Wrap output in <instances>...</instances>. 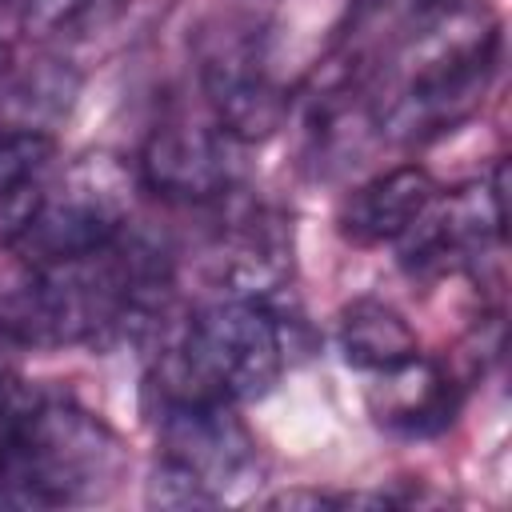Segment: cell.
<instances>
[{"label":"cell","mask_w":512,"mask_h":512,"mask_svg":"<svg viewBox=\"0 0 512 512\" xmlns=\"http://www.w3.org/2000/svg\"><path fill=\"white\" fill-rule=\"evenodd\" d=\"M172 260L128 228L64 264L24 268L0 284V336L28 348L116 344L148 332L168 304Z\"/></svg>","instance_id":"obj_1"},{"label":"cell","mask_w":512,"mask_h":512,"mask_svg":"<svg viewBox=\"0 0 512 512\" xmlns=\"http://www.w3.org/2000/svg\"><path fill=\"white\" fill-rule=\"evenodd\" d=\"M500 68V20L464 0L432 16L384 56L380 88L368 84L376 136L424 144L464 124Z\"/></svg>","instance_id":"obj_2"},{"label":"cell","mask_w":512,"mask_h":512,"mask_svg":"<svg viewBox=\"0 0 512 512\" xmlns=\"http://www.w3.org/2000/svg\"><path fill=\"white\" fill-rule=\"evenodd\" d=\"M124 468L128 452L96 412L28 388L0 432V508L96 504Z\"/></svg>","instance_id":"obj_3"},{"label":"cell","mask_w":512,"mask_h":512,"mask_svg":"<svg viewBox=\"0 0 512 512\" xmlns=\"http://www.w3.org/2000/svg\"><path fill=\"white\" fill-rule=\"evenodd\" d=\"M284 356L280 316L268 304L216 296L176 328L148 376V392L248 404L272 392Z\"/></svg>","instance_id":"obj_4"},{"label":"cell","mask_w":512,"mask_h":512,"mask_svg":"<svg viewBox=\"0 0 512 512\" xmlns=\"http://www.w3.org/2000/svg\"><path fill=\"white\" fill-rule=\"evenodd\" d=\"M128 212L132 172L108 152H88L64 172H52L44 200L12 244V252L24 268L80 260L112 244L128 228Z\"/></svg>","instance_id":"obj_5"},{"label":"cell","mask_w":512,"mask_h":512,"mask_svg":"<svg viewBox=\"0 0 512 512\" xmlns=\"http://www.w3.org/2000/svg\"><path fill=\"white\" fill-rule=\"evenodd\" d=\"M200 84L212 120L236 144H256L288 120L292 96L280 88L268 64L264 24L228 20L220 32H212L200 52Z\"/></svg>","instance_id":"obj_6"},{"label":"cell","mask_w":512,"mask_h":512,"mask_svg":"<svg viewBox=\"0 0 512 512\" xmlns=\"http://www.w3.org/2000/svg\"><path fill=\"white\" fill-rule=\"evenodd\" d=\"M508 164L500 160L488 180L464 184L452 192H436V200L420 212V220L396 240L404 268L420 276L440 272H480V264L504 244L508 224Z\"/></svg>","instance_id":"obj_7"},{"label":"cell","mask_w":512,"mask_h":512,"mask_svg":"<svg viewBox=\"0 0 512 512\" xmlns=\"http://www.w3.org/2000/svg\"><path fill=\"white\" fill-rule=\"evenodd\" d=\"M152 396V424L160 440V460L184 468L216 500L256 472V440L236 416V404L204 396Z\"/></svg>","instance_id":"obj_8"},{"label":"cell","mask_w":512,"mask_h":512,"mask_svg":"<svg viewBox=\"0 0 512 512\" xmlns=\"http://www.w3.org/2000/svg\"><path fill=\"white\" fill-rule=\"evenodd\" d=\"M236 140L212 120H164L140 148V180L168 204L204 208L236 184Z\"/></svg>","instance_id":"obj_9"},{"label":"cell","mask_w":512,"mask_h":512,"mask_svg":"<svg viewBox=\"0 0 512 512\" xmlns=\"http://www.w3.org/2000/svg\"><path fill=\"white\" fill-rule=\"evenodd\" d=\"M368 412L392 436H408V440L440 436L456 424L460 380L440 360L416 352L384 372H372Z\"/></svg>","instance_id":"obj_10"},{"label":"cell","mask_w":512,"mask_h":512,"mask_svg":"<svg viewBox=\"0 0 512 512\" xmlns=\"http://www.w3.org/2000/svg\"><path fill=\"white\" fill-rule=\"evenodd\" d=\"M436 192H440V184L432 180L428 168H420V164L388 168L344 196V204L336 212V228L356 248L396 244L420 220V212L436 200Z\"/></svg>","instance_id":"obj_11"},{"label":"cell","mask_w":512,"mask_h":512,"mask_svg":"<svg viewBox=\"0 0 512 512\" xmlns=\"http://www.w3.org/2000/svg\"><path fill=\"white\" fill-rule=\"evenodd\" d=\"M56 172V140L44 128L0 132V252L20 240Z\"/></svg>","instance_id":"obj_12"},{"label":"cell","mask_w":512,"mask_h":512,"mask_svg":"<svg viewBox=\"0 0 512 512\" xmlns=\"http://www.w3.org/2000/svg\"><path fill=\"white\" fill-rule=\"evenodd\" d=\"M336 348L348 368L356 372H384L420 352L412 324L376 296H356L336 316Z\"/></svg>","instance_id":"obj_13"},{"label":"cell","mask_w":512,"mask_h":512,"mask_svg":"<svg viewBox=\"0 0 512 512\" xmlns=\"http://www.w3.org/2000/svg\"><path fill=\"white\" fill-rule=\"evenodd\" d=\"M460 0H352L344 20V64L368 72V64L388 56L400 40L424 28L432 16L448 12Z\"/></svg>","instance_id":"obj_14"},{"label":"cell","mask_w":512,"mask_h":512,"mask_svg":"<svg viewBox=\"0 0 512 512\" xmlns=\"http://www.w3.org/2000/svg\"><path fill=\"white\" fill-rule=\"evenodd\" d=\"M144 500L152 504V508H216L220 500L200 484V480H192L184 468H176V464H168V460H160L156 456V464H152V476H148V484H144Z\"/></svg>","instance_id":"obj_15"},{"label":"cell","mask_w":512,"mask_h":512,"mask_svg":"<svg viewBox=\"0 0 512 512\" xmlns=\"http://www.w3.org/2000/svg\"><path fill=\"white\" fill-rule=\"evenodd\" d=\"M8 64H12V48H8V40H0V80H4Z\"/></svg>","instance_id":"obj_16"}]
</instances>
